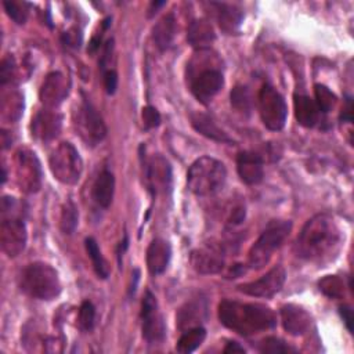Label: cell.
<instances>
[{"label":"cell","instance_id":"obj_1","mask_svg":"<svg viewBox=\"0 0 354 354\" xmlns=\"http://www.w3.org/2000/svg\"><path fill=\"white\" fill-rule=\"evenodd\" d=\"M342 231L332 216L319 213L301 228L296 243V254L307 261L319 263L330 259L340 246Z\"/></svg>","mask_w":354,"mask_h":354},{"label":"cell","instance_id":"obj_2","mask_svg":"<svg viewBox=\"0 0 354 354\" xmlns=\"http://www.w3.org/2000/svg\"><path fill=\"white\" fill-rule=\"evenodd\" d=\"M218 319L225 328L243 336L270 329L277 324V317L270 307L236 300H223L218 304Z\"/></svg>","mask_w":354,"mask_h":354},{"label":"cell","instance_id":"obj_3","mask_svg":"<svg viewBox=\"0 0 354 354\" xmlns=\"http://www.w3.org/2000/svg\"><path fill=\"white\" fill-rule=\"evenodd\" d=\"M187 76L191 93L202 104L212 101L224 84L217 57L206 50H199V53L191 59Z\"/></svg>","mask_w":354,"mask_h":354},{"label":"cell","instance_id":"obj_4","mask_svg":"<svg viewBox=\"0 0 354 354\" xmlns=\"http://www.w3.org/2000/svg\"><path fill=\"white\" fill-rule=\"evenodd\" d=\"M19 288L33 299L53 300L61 293V281L55 268L47 263L36 261L22 270Z\"/></svg>","mask_w":354,"mask_h":354},{"label":"cell","instance_id":"obj_5","mask_svg":"<svg viewBox=\"0 0 354 354\" xmlns=\"http://www.w3.org/2000/svg\"><path fill=\"white\" fill-rule=\"evenodd\" d=\"M227 178L223 162L212 156H201L188 169L187 185L198 196H207L218 192Z\"/></svg>","mask_w":354,"mask_h":354},{"label":"cell","instance_id":"obj_6","mask_svg":"<svg viewBox=\"0 0 354 354\" xmlns=\"http://www.w3.org/2000/svg\"><path fill=\"white\" fill-rule=\"evenodd\" d=\"M292 230V223L286 220H272L268 223L266 230L257 238V241L252 245L248 263L252 268L259 270L264 267L274 252L285 242L289 232Z\"/></svg>","mask_w":354,"mask_h":354},{"label":"cell","instance_id":"obj_7","mask_svg":"<svg viewBox=\"0 0 354 354\" xmlns=\"http://www.w3.org/2000/svg\"><path fill=\"white\" fill-rule=\"evenodd\" d=\"M48 165L54 178L62 184L73 185L80 180L83 160L77 149L71 142H61L51 152Z\"/></svg>","mask_w":354,"mask_h":354},{"label":"cell","instance_id":"obj_8","mask_svg":"<svg viewBox=\"0 0 354 354\" xmlns=\"http://www.w3.org/2000/svg\"><path fill=\"white\" fill-rule=\"evenodd\" d=\"M75 127L87 145H97L106 136V126L95 106L83 97L75 113Z\"/></svg>","mask_w":354,"mask_h":354},{"label":"cell","instance_id":"obj_9","mask_svg":"<svg viewBox=\"0 0 354 354\" xmlns=\"http://www.w3.org/2000/svg\"><path fill=\"white\" fill-rule=\"evenodd\" d=\"M259 112L263 124L272 131L285 126L288 106L283 97L270 84H264L259 93Z\"/></svg>","mask_w":354,"mask_h":354},{"label":"cell","instance_id":"obj_10","mask_svg":"<svg viewBox=\"0 0 354 354\" xmlns=\"http://www.w3.org/2000/svg\"><path fill=\"white\" fill-rule=\"evenodd\" d=\"M15 180L18 187L28 194L37 192L41 187V166L36 153L28 148L15 152Z\"/></svg>","mask_w":354,"mask_h":354},{"label":"cell","instance_id":"obj_11","mask_svg":"<svg viewBox=\"0 0 354 354\" xmlns=\"http://www.w3.org/2000/svg\"><path fill=\"white\" fill-rule=\"evenodd\" d=\"M141 319H142V336L149 343H159L165 339L166 325L159 311L156 297L147 290L141 304Z\"/></svg>","mask_w":354,"mask_h":354},{"label":"cell","instance_id":"obj_12","mask_svg":"<svg viewBox=\"0 0 354 354\" xmlns=\"http://www.w3.org/2000/svg\"><path fill=\"white\" fill-rule=\"evenodd\" d=\"M144 174L153 195L167 194L171 189V167L162 155H153L145 160Z\"/></svg>","mask_w":354,"mask_h":354},{"label":"cell","instance_id":"obj_13","mask_svg":"<svg viewBox=\"0 0 354 354\" xmlns=\"http://www.w3.org/2000/svg\"><path fill=\"white\" fill-rule=\"evenodd\" d=\"M285 279H286V272H285L283 267L275 266L274 268H271L268 272H266L259 279L239 285L238 290L245 295L253 296V297L268 299L282 289Z\"/></svg>","mask_w":354,"mask_h":354},{"label":"cell","instance_id":"obj_14","mask_svg":"<svg viewBox=\"0 0 354 354\" xmlns=\"http://www.w3.org/2000/svg\"><path fill=\"white\" fill-rule=\"evenodd\" d=\"M26 241V227L19 217L3 218L0 227V243L1 250L8 257H17L25 249Z\"/></svg>","mask_w":354,"mask_h":354},{"label":"cell","instance_id":"obj_15","mask_svg":"<svg viewBox=\"0 0 354 354\" xmlns=\"http://www.w3.org/2000/svg\"><path fill=\"white\" fill-rule=\"evenodd\" d=\"M71 83L61 72H51L41 83L39 98L46 108H57L69 94Z\"/></svg>","mask_w":354,"mask_h":354},{"label":"cell","instance_id":"obj_16","mask_svg":"<svg viewBox=\"0 0 354 354\" xmlns=\"http://www.w3.org/2000/svg\"><path fill=\"white\" fill-rule=\"evenodd\" d=\"M62 127V115L51 108H44L39 111L30 123L32 136L39 141L54 140Z\"/></svg>","mask_w":354,"mask_h":354},{"label":"cell","instance_id":"obj_17","mask_svg":"<svg viewBox=\"0 0 354 354\" xmlns=\"http://www.w3.org/2000/svg\"><path fill=\"white\" fill-rule=\"evenodd\" d=\"M281 322L288 333L300 336L308 332L311 326V317L303 307L297 304H285L281 308Z\"/></svg>","mask_w":354,"mask_h":354},{"label":"cell","instance_id":"obj_18","mask_svg":"<svg viewBox=\"0 0 354 354\" xmlns=\"http://www.w3.org/2000/svg\"><path fill=\"white\" fill-rule=\"evenodd\" d=\"M191 266L201 274H217L224 268V257L216 248H202L192 250Z\"/></svg>","mask_w":354,"mask_h":354},{"label":"cell","instance_id":"obj_19","mask_svg":"<svg viewBox=\"0 0 354 354\" xmlns=\"http://www.w3.org/2000/svg\"><path fill=\"white\" fill-rule=\"evenodd\" d=\"M236 170L241 180L248 185L259 184L263 180V159L256 152L243 151L236 158Z\"/></svg>","mask_w":354,"mask_h":354},{"label":"cell","instance_id":"obj_20","mask_svg":"<svg viewBox=\"0 0 354 354\" xmlns=\"http://www.w3.org/2000/svg\"><path fill=\"white\" fill-rule=\"evenodd\" d=\"M171 248L166 239L155 238L147 249V267L151 274H162L170 261Z\"/></svg>","mask_w":354,"mask_h":354},{"label":"cell","instance_id":"obj_21","mask_svg":"<svg viewBox=\"0 0 354 354\" xmlns=\"http://www.w3.org/2000/svg\"><path fill=\"white\" fill-rule=\"evenodd\" d=\"M210 6L214 7L217 22L225 33L232 35L239 29L243 19V12L238 6L228 3H212Z\"/></svg>","mask_w":354,"mask_h":354},{"label":"cell","instance_id":"obj_22","mask_svg":"<svg viewBox=\"0 0 354 354\" xmlns=\"http://www.w3.org/2000/svg\"><path fill=\"white\" fill-rule=\"evenodd\" d=\"M293 106H295V116L296 120L304 127H313L319 120V109L317 108L314 100L307 95L296 94L293 97Z\"/></svg>","mask_w":354,"mask_h":354},{"label":"cell","instance_id":"obj_23","mask_svg":"<svg viewBox=\"0 0 354 354\" xmlns=\"http://www.w3.org/2000/svg\"><path fill=\"white\" fill-rule=\"evenodd\" d=\"M115 192V177L112 171L104 169L95 178L93 185V198L95 203L104 209L109 207Z\"/></svg>","mask_w":354,"mask_h":354},{"label":"cell","instance_id":"obj_24","mask_svg":"<svg viewBox=\"0 0 354 354\" xmlns=\"http://www.w3.org/2000/svg\"><path fill=\"white\" fill-rule=\"evenodd\" d=\"M191 123L194 129L201 133L202 136L218 141V142H231V138L228 134L217 126V123L206 113L202 112H195L191 115Z\"/></svg>","mask_w":354,"mask_h":354},{"label":"cell","instance_id":"obj_25","mask_svg":"<svg viewBox=\"0 0 354 354\" xmlns=\"http://www.w3.org/2000/svg\"><path fill=\"white\" fill-rule=\"evenodd\" d=\"M214 39V29L207 19H196L188 28L187 40L192 47L198 50H205L209 44H212Z\"/></svg>","mask_w":354,"mask_h":354},{"label":"cell","instance_id":"obj_26","mask_svg":"<svg viewBox=\"0 0 354 354\" xmlns=\"http://www.w3.org/2000/svg\"><path fill=\"white\" fill-rule=\"evenodd\" d=\"M176 35V19L174 15H163L152 28V39L159 50H166L173 43Z\"/></svg>","mask_w":354,"mask_h":354},{"label":"cell","instance_id":"obj_27","mask_svg":"<svg viewBox=\"0 0 354 354\" xmlns=\"http://www.w3.org/2000/svg\"><path fill=\"white\" fill-rule=\"evenodd\" d=\"M205 314H206V306L202 300L185 303L177 314L178 328L189 329L194 326H199V322L203 319Z\"/></svg>","mask_w":354,"mask_h":354},{"label":"cell","instance_id":"obj_28","mask_svg":"<svg viewBox=\"0 0 354 354\" xmlns=\"http://www.w3.org/2000/svg\"><path fill=\"white\" fill-rule=\"evenodd\" d=\"M1 119L8 123L17 122L24 112V95L17 90L4 91L1 95Z\"/></svg>","mask_w":354,"mask_h":354},{"label":"cell","instance_id":"obj_29","mask_svg":"<svg viewBox=\"0 0 354 354\" xmlns=\"http://www.w3.org/2000/svg\"><path fill=\"white\" fill-rule=\"evenodd\" d=\"M206 337V330L202 328V326H194V328H189L187 329L181 337L178 339L177 342V351L181 353V354H188V353H192L194 350H196L202 342L205 340Z\"/></svg>","mask_w":354,"mask_h":354},{"label":"cell","instance_id":"obj_30","mask_svg":"<svg viewBox=\"0 0 354 354\" xmlns=\"http://www.w3.org/2000/svg\"><path fill=\"white\" fill-rule=\"evenodd\" d=\"M86 250H87V254L88 257L91 259V263H93V267H94V271L95 274L100 277V278H108L109 275V266L106 263V260L104 259L97 242L93 239V238H87L86 242Z\"/></svg>","mask_w":354,"mask_h":354},{"label":"cell","instance_id":"obj_31","mask_svg":"<svg viewBox=\"0 0 354 354\" xmlns=\"http://www.w3.org/2000/svg\"><path fill=\"white\" fill-rule=\"evenodd\" d=\"M314 95H315L314 102H315L317 108L319 109V112L326 113V112H329L335 108L337 98L326 86L315 84L314 86Z\"/></svg>","mask_w":354,"mask_h":354},{"label":"cell","instance_id":"obj_32","mask_svg":"<svg viewBox=\"0 0 354 354\" xmlns=\"http://www.w3.org/2000/svg\"><path fill=\"white\" fill-rule=\"evenodd\" d=\"M3 7L8 17L15 22V24H25L29 15V4L25 1H17V0H10V1H3Z\"/></svg>","mask_w":354,"mask_h":354},{"label":"cell","instance_id":"obj_33","mask_svg":"<svg viewBox=\"0 0 354 354\" xmlns=\"http://www.w3.org/2000/svg\"><path fill=\"white\" fill-rule=\"evenodd\" d=\"M319 290L326 295L328 297H333V299H339L344 295V283L343 281L336 277V275H328L325 278H322L318 282Z\"/></svg>","mask_w":354,"mask_h":354},{"label":"cell","instance_id":"obj_34","mask_svg":"<svg viewBox=\"0 0 354 354\" xmlns=\"http://www.w3.org/2000/svg\"><path fill=\"white\" fill-rule=\"evenodd\" d=\"M79 214L77 209L72 202H66L62 207L61 212V220H59V227L64 234H72L77 225Z\"/></svg>","mask_w":354,"mask_h":354},{"label":"cell","instance_id":"obj_35","mask_svg":"<svg viewBox=\"0 0 354 354\" xmlns=\"http://www.w3.org/2000/svg\"><path fill=\"white\" fill-rule=\"evenodd\" d=\"M77 322L82 330H91L95 324V308L90 301H83L79 314H77Z\"/></svg>","mask_w":354,"mask_h":354},{"label":"cell","instance_id":"obj_36","mask_svg":"<svg viewBox=\"0 0 354 354\" xmlns=\"http://www.w3.org/2000/svg\"><path fill=\"white\" fill-rule=\"evenodd\" d=\"M231 104L241 112H246L252 106V98L249 90L243 86H236L231 91Z\"/></svg>","mask_w":354,"mask_h":354},{"label":"cell","instance_id":"obj_37","mask_svg":"<svg viewBox=\"0 0 354 354\" xmlns=\"http://www.w3.org/2000/svg\"><path fill=\"white\" fill-rule=\"evenodd\" d=\"M260 351L261 353H295L296 348L289 346L288 343H285L282 339L279 337H266L261 343H260Z\"/></svg>","mask_w":354,"mask_h":354},{"label":"cell","instance_id":"obj_38","mask_svg":"<svg viewBox=\"0 0 354 354\" xmlns=\"http://www.w3.org/2000/svg\"><path fill=\"white\" fill-rule=\"evenodd\" d=\"M17 71V64L12 55H8L3 58L1 66H0V83L1 86H6L7 83H11L14 80Z\"/></svg>","mask_w":354,"mask_h":354},{"label":"cell","instance_id":"obj_39","mask_svg":"<svg viewBox=\"0 0 354 354\" xmlns=\"http://www.w3.org/2000/svg\"><path fill=\"white\" fill-rule=\"evenodd\" d=\"M142 122L147 129L156 127L160 124V115L153 106L148 105V106L142 108Z\"/></svg>","mask_w":354,"mask_h":354},{"label":"cell","instance_id":"obj_40","mask_svg":"<svg viewBox=\"0 0 354 354\" xmlns=\"http://www.w3.org/2000/svg\"><path fill=\"white\" fill-rule=\"evenodd\" d=\"M104 87L108 94H113L118 87V75L113 69H106L104 72Z\"/></svg>","mask_w":354,"mask_h":354},{"label":"cell","instance_id":"obj_41","mask_svg":"<svg viewBox=\"0 0 354 354\" xmlns=\"http://www.w3.org/2000/svg\"><path fill=\"white\" fill-rule=\"evenodd\" d=\"M64 40H65V43H66L68 46H71V47H79V46H80V41H82V35H80V32H77L76 29H72V30L65 32Z\"/></svg>","mask_w":354,"mask_h":354},{"label":"cell","instance_id":"obj_42","mask_svg":"<svg viewBox=\"0 0 354 354\" xmlns=\"http://www.w3.org/2000/svg\"><path fill=\"white\" fill-rule=\"evenodd\" d=\"M340 119H342L343 122L351 123V120H353V101H351V97H347V98H346V104H344V106H343Z\"/></svg>","mask_w":354,"mask_h":354},{"label":"cell","instance_id":"obj_43","mask_svg":"<svg viewBox=\"0 0 354 354\" xmlns=\"http://www.w3.org/2000/svg\"><path fill=\"white\" fill-rule=\"evenodd\" d=\"M340 314L343 317V321H344L347 329L351 332L353 330V328H351V324H353V311H351V308L348 306H342L340 307Z\"/></svg>","mask_w":354,"mask_h":354},{"label":"cell","instance_id":"obj_44","mask_svg":"<svg viewBox=\"0 0 354 354\" xmlns=\"http://www.w3.org/2000/svg\"><path fill=\"white\" fill-rule=\"evenodd\" d=\"M224 353H245V348L241 347L236 342H230V343L225 346Z\"/></svg>","mask_w":354,"mask_h":354}]
</instances>
